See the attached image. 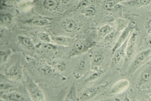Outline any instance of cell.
<instances>
[{"instance_id": "obj_1", "label": "cell", "mask_w": 151, "mask_h": 101, "mask_svg": "<svg viewBox=\"0 0 151 101\" xmlns=\"http://www.w3.org/2000/svg\"><path fill=\"white\" fill-rule=\"evenodd\" d=\"M151 55V50H143L136 57L129 69V73L132 74L137 69L144 65L149 59Z\"/></svg>"}, {"instance_id": "obj_2", "label": "cell", "mask_w": 151, "mask_h": 101, "mask_svg": "<svg viewBox=\"0 0 151 101\" xmlns=\"http://www.w3.org/2000/svg\"><path fill=\"white\" fill-rule=\"evenodd\" d=\"M135 26V24L133 22H130L128 24L127 27L122 31L113 47L112 50L113 53L114 54L116 50L127 40L132 31Z\"/></svg>"}, {"instance_id": "obj_3", "label": "cell", "mask_w": 151, "mask_h": 101, "mask_svg": "<svg viewBox=\"0 0 151 101\" xmlns=\"http://www.w3.org/2000/svg\"><path fill=\"white\" fill-rule=\"evenodd\" d=\"M82 24L77 19L71 18L67 19L63 24L62 27L66 32L70 33H76L82 27Z\"/></svg>"}, {"instance_id": "obj_4", "label": "cell", "mask_w": 151, "mask_h": 101, "mask_svg": "<svg viewBox=\"0 0 151 101\" xmlns=\"http://www.w3.org/2000/svg\"><path fill=\"white\" fill-rule=\"evenodd\" d=\"M129 37L114 53V55L113 56L112 60L115 64L117 66H121L127 60L126 49Z\"/></svg>"}, {"instance_id": "obj_5", "label": "cell", "mask_w": 151, "mask_h": 101, "mask_svg": "<svg viewBox=\"0 0 151 101\" xmlns=\"http://www.w3.org/2000/svg\"><path fill=\"white\" fill-rule=\"evenodd\" d=\"M101 91L99 87H91L86 88L78 95V99L84 101L92 99L99 94Z\"/></svg>"}, {"instance_id": "obj_6", "label": "cell", "mask_w": 151, "mask_h": 101, "mask_svg": "<svg viewBox=\"0 0 151 101\" xmlns=\"http://www.w3.org/2000/svg\"><path fill=\"white\" fill-rule=\"evenodd\" d=\"M93 45L83 41H78L74 44L70 53V56H74L85 53L92 47Z\"/></svg>"}, {"instance_id": "obj_7", "label": "cell", "mask_w": 151, "mask_h": 101, "mask_svg": "<svg viewBox=\"0 0 151 101\" xmlns=\"http://www.w3.org/2000/svg\"><path fill=\"white\" fill-rule=\"evenodd\" d=\"M130 84V82L128 80H121L111 88L109 93L111 95H116L122 93L128 89Z\"/></svg>"}, {"instance_id": "obj_8", "label": "cell", "mask_w": 151, "mask_h": 101, "mask_svg": "<svg viewBox=\"0 0 151 101\" xmlns=\"http://www.w3.org/2000/svg\"><path fill=\"white\" fill-rule=\"evenodd\" d=\"M137 35L133 33L129 36L128 40L126 49L127 60L130 58L135 52L137 41Z\"/></svg>"}, {"instance_id": "obj_9", "label": "cell", "mask_w": 151, "mask_h": 101, "mask_svg": "<svg viewBox=\"0 0 151 101\" xmlns=\"http://www.w3.org/2000/svg\"><path fill=\"white\" fill-rule=\"evenodd\" d=\"M125 5L137 8L146 7L151 4V0H131L124 3Z\"/></svg>"}, {"instance_id": "obj_10", "label": "cell", "mask_w": 151, "mask_h": 101, "mask_svg": "<svg viewBox=\"0 0 151 101\" xmlns=\"http://www.w3.org/2000/svg\"><path fill=\"white\" fill-rule=\"evenodd\" d=\"M8 76L12 79H20L22 76V71L20 67L16 65L12 67L7 73Z\"/></svg>"}, {"instance_id": "obj_11", "label": "cell", "mask_w": 151, "mask_h": 101, "mask_svg": "<svg viewBox=\"0 0 151 101\" xmlns=\"http://www.w3.org/2000/svg\"><path fill=\"white\" fill-rule=\"evenodd\" d=\"M37 71L45 76H52L55 74V71L52 67L47 65H41L37 69Z\"/></svg>"}, {"instance_id": "obj_12", "label": "cell", "mask_w": 151, "mask_h": 101, "mask_svg": "<svg viewBox=\"0 0 151 101\" xmlns=\"http://www.w3.org/2000/svg\"><path fill=\"white\" fill-rule=\"evenodd\" d=\"M104 59L103 55L97 54L93 56L91 59V65L93 69L99 67L101 65Z\"/></svg>"}, {"instance_id": "obj_13", "label": "cell", "mask_w": 151, "mask_h": 101, "mask_svg": "<svg viewBox=\"0 0 151 101\" xmlns=\"http://www.w3.org/2000/svg\"><path fill=\"white\" fill-rule=\"evenodd\" d=\"M121 1H106L103 4V8L108 11H112L116 9L118 3Z\"/></svg>"}, {"instance_id": "obj_14", "label": "cell", "mask_w": 151, "mask_h": 101, "mask_svg": "<svg viewBox=\"0 0 151 101\" xmlns=\"http://www.w3.org/2000/svg\"><path fill=\"white\" fill-rule=\"evenodd\" d=\"M113 31L112 28L109 25H105L99 29L97 32L98 35L100 38H104Z\"/></svg>"}, {"instance_id": "obj_15", "label": "cell", "mask_w": 151, "mask_h": 101, "mask_svg": "<svg viewBox=\"0 0 151 101\" xmlns=\"http://www.w3.org/2000/svg\"><path fill=\"white\" fill-rule=\"evenodd\" d=\"M78 99L75 83H73L71 87L65 101H77Z\"/></svg>"}, {"instance_id": "obj_16", "label": "cell", "mask_w": 151, "mask_h": 101, "mask_svg": "<svg viewBox=\"0 0 151 101\" xmlns=\"http://www.w3.org/2000/svg\"><path fill=\"white\" fill-rule=\"evenodd\" d=\"M140 80V83H145L151 80V69H147L144 70L141 74Z\"/></svg>"}, {"instance_id": "obj_17", "label": "cell", "mask_w": 151, "mask_h": 101, "mask_svg": "<svg viewBox=\"0 0 151 101\" xmlns=\"http://www.w3.org/2000/svg\"><path fill=\"white\" fill-rule=\"evenodd\" d=\"M119 32L116 30L113 31L104 38V42L108 44H112L116 39Z\"/></svg>"}, {"instance_id": "obj_18", "label": "cell", "mask_w": 151, "mask_h": 101, "mask_svg": "<svg viewBox=\"0 0 151 101\" xmlns=\"http://www.w3.org/2000/svg\"><path fill=\"white\" fill-rule=\"evenodd\" d=\"M115 25L116 30L119 32L123 31L128 26L126 21L122 18L116 19L115 21Z\"/></svg>"}, {"instance_id": "obj_19", "label": "cell", "mask_w": 151, "mask_h": 101, "mask_svg": "<svg viewBox=\"0 0 151 101\" xmlns=\"http://www.w3.org/2000/svg\"><path fill=\"white\" fill-rule=\"evenodd\" d=\"M44 6L46 9L53 10L56 9L58 5L57 1L54 0H46L43 3Z\"/></svg>"}, {"instance_id": "obj_20", "label": "cell", "mask_w": 151, "mask_h": 101, "mask_svg": "<svg viewBox=\"0 0 151 101\" xmlns=\"http://www.w3.org/2000/svg\"><path fill=\"white\" fill-rule=\"evenodd\" d=\"M81 12L86 17H91L96 14V11L94 7L90 6L81 10Z\"/></svg>"}, {"instance_id": "obj_21", "label": "cell", "mask_w": 151, "mask_h": 101, "mask_svg": "<svg viewBox=\"0 0 151 101\" xmlns=\"http://www.w3.org/2000/svg\"><path fill=\"white\" fill-rule=\"evenodd\" d=\"M102 74L101 71H97L94 72L88 77L85 82L86 83L92 82L99 78L101 76Z\"/></svg>"}, {"instance_id": "obj_22", "label": "cell", "mask_w": 151, "mask_h": 101, "mask_svg": "<svg viewBox=\"0 0 151 101\" xmlns=\"http://www.w3.org/2000/svg\"><path fill=\"white\" fill-rule=\"evenodd\" d=\"M40 48L43 52L48 53L54 52L56 49L55 46L48 43L41 45Z\"/></svg>"}, {"instance_id": "obj_23", "label": "cell", "mask_w": 151, "mask_h": 101, "mask_svg": "<svg viewBox=\"0 0 151 101\" xmlns=\"http://www.w3.org/2000/svg\"><path fill=\"white\" fill-rule=\"evenodd\" d=\"M21 42L24 45L29 47H32L33 46L32 41L29 38L23 37L21 39Z\"/></svg>"}, {"instance_id": "obj_24", "label": "cell", "mask_w": 151, "mask_h": 101, "mask_svg": "<svg viewBox=\"0 0 151 101\" xmlns=\"http://www.w3.org/2000/svg\"><path fill=\"white\" fill-rule=\"evenodd\" d=\"M92 2L89 1H84L81 2L77 6L78 9H83L87 7L91 6Z\"/></svg>"}, {"instance_id": "obj_25", "label": "cell", "mask_w": 151, "mask_h": 101, "mask_svg": "<svg viewBox=\"0 0 151 101\" xmlns=\"http://www.w3.org/2000/svg\"><path fill=\"white\" fill-rule=\"evenodd\" d=\"M145 29L147 32L151 35V19L147 22L145 26Z\"/></svg>"}, {"instance_id": "obj_26", "label": "cell", "mask_w": 151, "mask_h": 101, "mask_svg": "<svg viewBox=\"0 0 151 101\" xmlns=\"http://www.w3.org/2000/svg\"><path fill=\"white\" fill-rule=\"evenodd\" d=\"M97 101H121L120 99L119 98H115L110 99H104Z\"/></svg>"}, {"instance_id": "obj_27", "label": "cell", "mask_w": 151, "mask_h": 101, "mask_svg": "<svg viewBox=\"0 0 151 101\" xmlns=\"http://www.w3.org/2000/svg\"><path fill=\"white\" fill-rule=\"evenodd\" d=\"M41 39L43 40L48 41L49 40L48 36L44 34H42L40 35Z\"/></svg>"}, {"instance_id": "obj_28", "label": "cell", "mask_w": 151, "mask_h": 101, "mask_svg": "<svg viewBox=\"0 0 151 101\" xmlns=\"http://www.w3.org/2000/svg\"><path fill=\"white\" fill-rule=\"evenodd\" d=\"M85 63L84 61H81L80 62L79 65V68L81 69H83L85 68Z\"/></svg>"}, {"instance_id": "obj_29", "label": "cell", "mask_w": 151, "mask_h": 101, "mask_svg": "<svg viewBox=\"0 0 151 101\" xmlns=\"http://www.w3.org/2000/svg\"><path fill=\"white\" fill-rule=\"evenodd\" d=\"M146 98L147 101H151V94H148L146 96Z\"/></svg>"}, {"instance_id": "obj_30", "label": "cell", "mask_w": 151, "mask_h": 101, "mask_svg": "<svg viewBox=\"0 0 151 101\" xmlns=\"http://www.w3.org/2000/svg\"><path fill=\"white\" fill-rule=\"evenodd\" d=\"M147 41L149 45L151 46V35L147 38Z\"/></svg>"}, {"instance_id": "obj_31", "label": "cell", "mask_w": 151, "mask_h": 101, "mask_svg": "<svg viewBox=\"0 0 151 101\" xmlns=\"http://www.w3.org/2000/svg\"><path fill=\"white\" fill-rule=\"evenodd\" d=\"M122 101H129V100L127 97H126Z\"/></svg>"}, {"instance_id": "obj_32", "label": "cell", "mask_w": 151, "mask_h": 101, "mask_svg": "<svg viewBox=\"0 0 151 101\" xmlns=\"http://www.w3.org/2000/svg\"><path fill=\"white\" fill-rule=\"evenodd\" d=\"M131 101H140L137 99H133Z\"/></svg>"}]
</instances>
